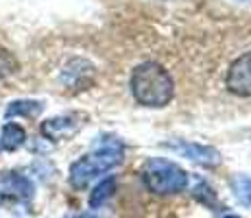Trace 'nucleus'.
<instances>
[{
    "mask_svg": "<svg viewBox=\"0 0 251 218\" xmlns=\"http://www.w3.org/2000/svg\"><path fill=\"white\" fill-rule=\"evenodd\" d=\"M131 92L133 98L144 107H166L173 98V79L164 66L155 61H144L133 68Z\"/></svg>",
    "mask_w": 251,
    "mask_h": 218,
    "instance_id": "obj_1",
    "label": "nucleus"
},
{
    "mask_svg": "<svg viewBox=\"0 0 251 218\" xmlns=\"http://www.w3.org/2000/svg\"><path fill=\"white\" fill-rule=\"evenodd\" d=\"M42 111V105L35 103V100H18V103H11L7 109V118L11 116H37Z\"/></svg>",
    "mask_w": 251,
    "mask_h": 218,
    "instance_id": "obj_9",
    "label": "nucleus"
},
{
    "mask_svg": "<svg viewBox=\"0 0 251 218\" xmlns=\"http://www.w3.org/2000/svg\"><path fill=\"white\" fill-rule=\"evenodd\" d=\"M83 218H94V216H90V214H85V216H83Z\"/></svg>",
    "mask_w": 251,
    "mask_h": 218,
    "instance_id": "obj_11",
    "label": "nucleus"
},
{
    "mask_svg": "<svg viewBox=\"0 0 251 218\" xmlns=\"http://www.w3.org/2000/svg\"><path fill=\"white\" fill-rule=\"evenodd\" d=\"M236 196L243 203H251V179L243 177L236 181Z\"/></svg>",
    "mask_w": 251,
    "mask_h": 218,
    "instance_id": "obj_10",
    "label": "nucleus"
},
{
    "mask_svg": "<svg viewBox=\"0 0 251 218\" xmlns=\"http://www.w3.org/2000/svg\"><path fill=\"white\" fill-rule=\"evenodd\" d=\"M142 181L155 194H177L186 188L188 174L168 159H149L142 166Z\"/></svg>",
    "mask_w": 251,
    "mask_h": 218,
    "instance_id": "obj_2",
    "label": "nucleus"
},
{
    "mask_svg": "<svg viewBox=\"0 0 251 218\" xmlns=\"http://www.w3.org/2000/svg\"><path fill=\"white\" fill-rule=\"evenodd\" d=\"M225 218H238V216H225Z\"/></svg>",
    "mask_w": 251,
    "mask_h": 218,
    "instance_id": "obj_12",
    "label": "nucleus"
},
{
    "mask_svg": "<svg viewBox=\"0 0 251 218\" xmlns=\"http://www.w3.org/2000/svg\"><path fill=\"white\" fill-rule=\"evenodd\" d=\"M114 190H116V181L112 177L105 179V181H100L99 186L94 188V192L90 194V205L92 207H100L105 201H109V198H112Z\"/></svg>",
    "mask_w": 251,
    "mask_h": 218,
    "instance_id": "obj_8",
    "label": "nucleus"
},
{
    "mask_svg": "<svg viewBox=\"0 0 251 218\" xmlns=\"http://www.w3.org/2000/svg\"><path fill=\"white\" fill-rule=\"evenodd\" d=\"M120 162V153L114 148H103V151L90 153L81 157L70 166V183L75 188H85L96 174L109 170L112 166Z\"/></svg>",
    "mask_w": 251,
    "mask_h": 218,
    "instance_id": "obj_3",
    "label": "nucleus"
},
{
    "mask_svg": "<svg viewBox=\"0 0 251 218\" xmlns=\"http://www.w3.org/2000/svg\"><path fill=\"white\" fill-rule=\"evenodd\" d=\"M24 140H26V133H24V129L20 127V124H16V122L4 124L2 142H0L4 151H16V148H20L24 144Z\"/></svg>",
    "mask_w": 251,
    "mask_h": 218,
    "instance_id": "obj_6",
    "label": "nucleus"
},
{
    "mask_svg": "<svg viewBox=\"0 0 251 218\" xmlns=\"http://www.w3.org/2000/svg\"><path fill=\"white\" fill-rule=\"evenodd\" d=\"M183 153L190 155V159L195 162H203V164H219V153L214 148H203V146H197V144H183L179 146Z\"/></svg>",
    "mask_w": 251,
    "mask_h": 218,
    "instance_id": "obj_7",
    "label": "nucleus"
},
{
    "mask_svg": "<svg viewBox=\"0 0 251 218\" xmlns=\"http://www.w3.org/2000/svg\"><path fill=\"white\" fill-rule=\"evenodd\" d=\"M81 118L75 114H68V116H59V118H50L42 124V133L46 135L48 140H66L70 135H75L76 131L81 129Z\"/></svg>",
    "mask_w": 251,
    "mask_h": 218,
    "instance_id": "obj_5",
    "label": "nucleus"
},
{
    "mask_svg": "<svg viewBox=\"0 0 251 218\" xmlns=\"http://www.w3.org/2000/svg\"><path fill=\"white\" fill-rule=\"evenodd\" d=\"M225 85H227V90L236 96H243V98L251 96V52L240 55L238 59L229 66Z\"/></svg>",
    "mask_w": 251,
    "mask_h": 218,
    "instance_id": "obj_4",
    "label": "nucleus"
}]
</instances>
